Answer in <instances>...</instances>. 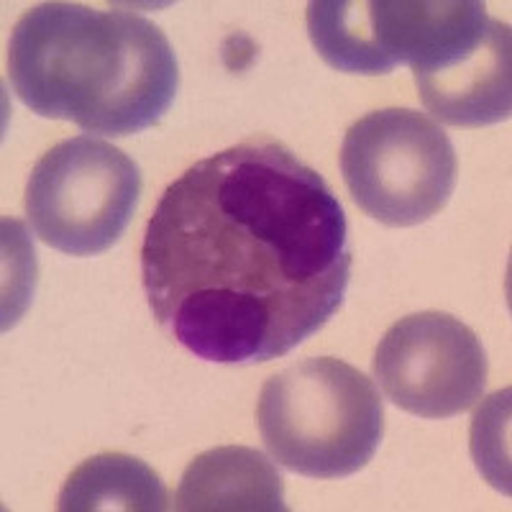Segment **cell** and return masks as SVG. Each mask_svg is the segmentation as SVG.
I'll use <instances>...</instances> for the list:
<instances>
[{"mask_svg": "<svg viewBox=\"0 0 512 512\" xmlns=\"http://www.w3.org/2000/svg\"><path fill=\"white\" fill-rule=\"evenodd\" d=\"M351 280L344 205L313 167L254 136L187 167L141 244L159 326L216 364H264L326 326Z\"/></svg>", "mask_w": 512, "mask_h": 512, "instance_id": "1", "label": "cell"}, {"mask_svg": "<svg viewBox=\"0 0 512 512\" xmlns=\"http://www.w3.org/2000/svg\"><path fill=\"white\" fill-rule=\"evenodd\" d=\"M8 80L36 116L121 139L162 121L180 70L164 31L139 13L41 3L13 26Z\"/></svg>", "mask_w": 512, "mask_h": 512, "instance_id": "2", "label": "cell"}, {"mask_svg": "<svg viewBox=\"0 0 512 512\" xmlns=\"http://www.w3.org/2000/svg\"><path fill=\"white\" fill-rule=\"evenodd\" d=\"M256 423L282 469L313 479H341L361 472L377 454L384 405L367 374L341 359L320 356L264 382Z\"/></svg>", "mask_w": 512, "mask_h": 512, "instance_id": "3", "label": "cell"}, {"mask_svg": "<svg viewBox=\"0 0 512 512\" xmlns=\"http://www.w3.org/2000/svg\"><path fill=\"white\" fill-rule=\"evenodd\" d=\"M351 198L384 226H418L446 208L459 180L454 144L413 108H384L351 123L341 144Z\"/></svg>", "mask_w": 512, "mask_h": 512, "instance_id": "4", "label": "cell"}, {"mask_svg": "<svg viewBox=\"0 0 512 512\" xmlns=\"http://www.w3.org/2000/svg\"><path fill=\"white\" fill-rule=\"evenodd\" d=\"M141 172L108 141L75 136L31 169L26 216L41 241L70 256H95L123 236L139 205Z\"/></svg>", "mask_w": 512, "mask_h": 512, "instance_id": "5", "label": "cell"}, {"mask_svg": "<svg viewBox=\"0 0 512 512\" xmlns=\"http://www.w3.org/2000/svg\"><path fill=\"white\" fill-rule=\"evenodd\" d=\"M487 372L477 333L438 310L397 320L374 354V377L384 395L428 420L454 418L482 400Z\"/></svg>", "mask_w": 512, "mask_h": 512, "instance_id": "6", "label": "cell"}, {"mask_svg": "<svg viewBox=\"0 0 512 512\" xmlns=\"http://www.w3.org/2000/svg\"><path fill=\"white\" fill-rule=\"evenodd\" d=\"M425 111L448 126H489L512 113V36L484 3L459 0L413 64Z\"/></svg>", "mask_w": 512, "mask_h": 512, "instance_id": "7", "label": "cell"}, {"mask_svg": "<svg viewBox=\"0 0 512 512\" xmlns=\"http://www.w3.org/2000/svg\"><path fill=\"white\" fill-rule=\"evenodd\" d=\"M451 11V0H313L308 34L333 70L387 75L413 64Z\"/></svg>", "mask_w": 512, "mask_h": 512, "instance_id": "8", "label": "cell"}, {"mask_svg": "<svg viewBox=\"0 0 512 512\" xmlns=\"http://www.w3.org/2000/svg\"><path fill=\"white\" fill-rule=\"evenodd\" d=\"M180 512H285L277 466L256 448H210L190 461L175 495Z\"/></svg>", "mask_w": 512, "mask_h": 512, "instance_id": "9", "label": "cell"}, {"mask_svg": "<svg viewBox=\"0 0 512 512\" xmlns=\"http://www.w3.org/2000/svg\"><path fill=\"white\" fill-rule=\"evenodd\" d=\"M62 512H162L167 489L152 466L128 454H98L80 464L59 492Z\"/></svg>", "mask_w": 512, "mask_h": 512, "instance_id": "10", "label": "cell"}]
</instances>
